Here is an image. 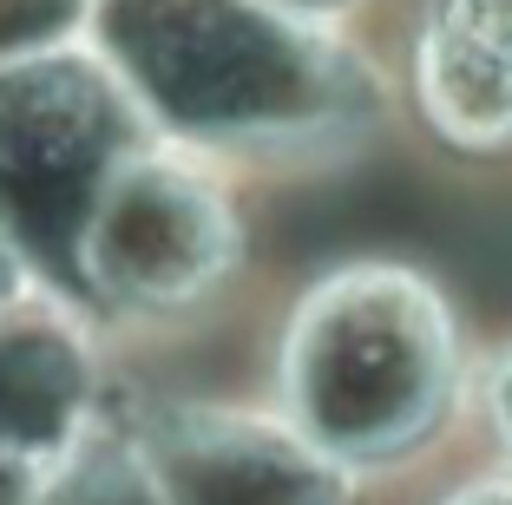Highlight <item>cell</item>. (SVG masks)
I'll list each match as a JSON object with an SVG mask.
<instances>
[{
    "label": "cell",
    "mask_w": 512,
    "mask_h": 505,
    "mask_svg": "<svg viewBox=\"0 0 512 505\" xmlns=\"http://www.w3.org/2000/svg\"><path fill=\"white\" fill-rule=\"evenodd\" d=\"M33 473H40V466H27V460H7V453H0V505H27V492H33Z\"/></svg>",
    "instance_id": "11"
},
{
    "label": "cell",
    "mask_w": 512,
    "mask_h": 505,
    "mask_svg": "<svg viewBox=\"0 0 512 505\" xmlns=\"http://www.w3.org/2000/svg\"><path fill=\"white\" fill-rule=\"evenodd\" d=\"M453 394V322L407 269H342L283 342V420L335 466H375L427 440Z\"/></svg>",
    "instance_id": "2"
},
{
    "label": "cell",
    "mask_w": 512,
    "mask_h": 505,
    "mask_svg": "<svg viewBox=\"0 0 512 505\" xmlns=\"http://www.w3.org/2000/svg\"><path fill=\"white\" fill-rule=\"evenodd\" d=\"M92 53L158 138L191 151H309L375 119V79L270 0H92Z\"/></svg>",
    "instance_id": "1"
},
{
    "label": "cell",
    "mask_w": 512,
    "mask_h": 505,
    "mask_svg": "<svg viewBox=\"0 0 512 505\" xmlns=\"http://www.w3.org/2000/svg\"><path fill=\"white\" fill-rule=\"evenodd\" d=\"M270 7H283V14H302V20H329V14H342L348 0H270Z\"/></svg>",
    "instance_id": "14"
},
{
    "label": "cell",
    "mask_w": 512,
    "mask_h": 505,
    "mask_svg": "<svg viewBox=\"0 0 512 505\" xmlns=\"http://www.w3.org/2000/svg\"><path fill=\"white\" fill-rule=\"evenodd\" d=\"M414 92L460 151L512 145V0H427L414 33Z\"/></svg>",
    "instance_id": "7"
},
{
    "label": "cell",
    "mask_w": 512,
    "mask_h": 505,
    "mask_svg": "<svg viewBox=\"0 0 512 505\" xmlns=\"http://www.w3.org/2000/svg\"><path fill=\"white\" fill-rule=\"evenodd\" d=\"M27 289H40L33 283V269H27V256L7 243V230H0V302H20Z\"/></svg>",
    "instance_id": "10"
},
{
    "label": "cell",
    "mask_w": 512,
    "mask_h": 505,
    "mask_svg": "<svg viewBox=\"0 0 512 505\" xmlns=\"http://www.w3.org/2000/svg\"><path fill=\"white\" fill-rule=\"evenodd\" d=\"M237 263V210L211 151L151 132L99 184L79 230L73 296L119 315L197 309Z\"/></svg>",
    "instance_id": "4"
},
{
    "label": "cell",
    "mask_w": 512,
    "mask_h": 505,
    "mask_svg": "<svg viewBox=\"0 0 512 505\" xmlns=\"http://www.w3.org/2000/svg\"><path fill=\"white\" fill-rule=\"evenodd\" d=\"M145 138L138 99L92 46L53 40L0 60V230L27 256L33 283L73 296L86 210Z\"/></svg>",
    "instance_id": "3"
},
{
    "label": "cell",
    "mask_w": 512,
    "mask_h": 505,
    "mask_svg": "<svg viewBox=\"0 0 512 505\" xmlns=\"http://www.w3.org/2000/svg\"><path fill=\"white\" fill-rule=\"evenodd\" d=\"M493 427H499V440H506V453H512V355L499 361V374H493Z\"/></svg>",
    "instance_id": "12"
},
{
    "label": "cell",
    "mask_w": 512,
    "mask_h": 505,
    "mask_svg": "<svg viewBox=\"0 0 512 505\" xmlns=\"http://www.w3.org/2000/svg\"><path fill=\"white\" fill-rule=\"evenodd\" d=\"M99 401V361L79 315L27 289L0 302V453L46 466L60 446L92 427Z\"/></svg>",
    "instance_id": "6"
},
{
    "label": "cell",
    "mask_w": 512,
    "mask_h": 505,
    "mask_svg": "<svg viewBox=\"0 0 512 505\" xmlns=\"http://www.w3.org/2000/svg\"><path fill=\"white\" fill-rule=\"evenodd\" d=\"M447 505H512V479H480V486L453 492Z\"/></svg>",
    "instance_id": "13"
},
{
    "label": "cell",
    "mask_w": 512,
    "mask_h": 505,
    "mask_svg": "<svg viewBox=\"0 0 512 505\" xmlns=\"http://www.w3.org/2000/svg\"><path fill=\"white\" fill-rule=\"evenodd\" d=\"M92 0H0V60L53 40H79Z\"/></svg>",
    "instance_id": "9"
},
{
    "label": "cell",
    "mask_w": 512,
    "mask_h": 505,
    "mask_svg": "<svg viewBox=\"0 0 512 505\" xmlns=\"http://www.w3.org/2000/svg\"><path fill=\"white\" fill-rule=\"evenodd\" d=\"M132 440L165 505H348V466L309 446L289 420L171 407Z\"/></svg>",
    "instance_id": "5"
},
{
    "label": "cell",
    "mask_w": 512,
    "mask_h": 505,
    "mask_svg": "<svg viewBox=\"0 0 512 505\" xmlns=\"http://www.w3.org/2000/svg\"><path fill=\"white\" fill-rule=\"evenodd\" d=\"M27 505H165V492H158L132 433H106L92 420L73 446H60L33 473Z\"/></svg>",
    "instance_id": "8"
}]
</instances>
